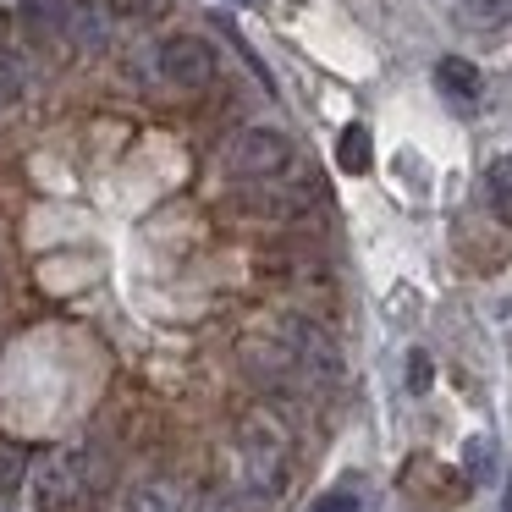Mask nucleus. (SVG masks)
Returning <instances> with one entry per match:
<instances>
[{
    "instance_id": "10",
    "label": "nucleus",
    "mask_w": 512,
    "mask_h": 512,
    "mask_svg": "<svg viewBox=\"0 0 512 512\" xmlns=\"http://www.w3.org/2000/svg\"><path fill=\"white\" fill-rule=\"evenodd\" d=\"M463 468H468V479H490L496 474V441H490V435H474V441L463 446Z\"/></svg>"
},
{
    "instance_id": "11",
    "label": "nucleus",
    "mask_w": 512,
    "mask_h": 512,
    "mask_svg": "<svg viewBox=\"0 0 512 512\" xmlns=\"http://www.w3.org/2000/svg\"><path fill=\"white\" fill-rule=\"evenodd\" d=\"M17 485H23V452H6L0 446V496H12Z\"/></svg>"
},
{
    "instance_id": "6",
    "label": "nucleus",
    "mask_w": 512,
    "mask_h": 512,
    "mask_svg": "<svg viewBox=\"0 0 512 512\" xmlns=\"http://www.w3.org/2000/svg\"><path fill=\"white\" fill-rule=\"evenodd\" d=\"M435 94L446 105H457V111H474L479 94H485V78H479V67L468 56H441L435 61Z\"/></svg>"
},
{
    "instance_id": "7",
    "label": "nucleus",
    "mask_w": 512,
    "mask_h": 512,
    "mask_svg": "<svg viewBox=\"0 0 512 512\" xmlns=\"http://www.w3.org/2000/svg\"><path fill=\"white\" fill-rule=\"evenodd\" d=\"M122 512H188V496L177 479H144L122 496Z\"/></svg>"
},
{
    "instance_id": "16",
    "label": "nucleus",
    "mask_w": 512,
    "mask_h": 512,
    "mask_svg": "<svg viewBox=\"0 0 512 512\" xmlns=\"http://www.w3.org/2000/svg\"><path fill=\"white\" fill-rule=\"evenodd\" d=\"M501 512H512V474H507V485H501Z\"/></svg>"
},
{
    "instance_id": "13",
    "label": "nucleus",
    "mask_w": 512,
    "mask_h": 512,
    "mask_svg": "<svg viewBox=\"0 0 512 512\" xmlns=\"http://www.w3.org/2000/svg\"><path fill=\"white\" fill-rule=\"evenodd\" d=\"M474 17H485V23H501V17H512V0H463Z\"/></svg>"
},
{
    "instance_id": "15",
    "label": "nucleus",
    "mask_w": 512,
    "mask_h": 512,
    "mask_svg": "<svg viewBox=\"0 0 512 512\" xmlns=\"http://www.w3.org/2000/svg\"><path fill=\"white\" fill-rule=\"evenodd\" d=\"M204 512H237V496H215V501H204Z\"/></svg>"
},
{
    "instance_id": "8",
    "label": "nucleus",
    "mask_w": 512,
    "mask_h": 512,
    "mask_svg": "<svg viewBox=\"0 0 512 512\" xmlns=\"http://www.w3.org/2000/svg\"><path fill=\"white\" fill-rule=\"evenodd\" d=\"M369 160H375L369 127H364V122H347L342 133H336V171H347V177H364Z\"/></svg>"
},
{
    "instance_id": "1",
    "label": "nucleus",
    "mask_w": 512,
    "mask_h": 512,
    "mask_svg": "<svg viewBox=\"0 0 512 512\" xmlns=\"http://www.w3.org/2000/svg\"><path fill=\"white\" fill-rule=\"evenodd\" d=\"M287 463H292V441L270 413H254L237 435V468H243V501L248 507H265L281 496L287 485Z\"/></svg>"
},
{
    "instance_id": "4",
    "label": "nucleus",
    "mask_w": 512,
    "mask_h": 512,
    "mask_svg": "<svg viewBox=\"0 0 512 512\" xmlns=\"http://www.w3.org/2000/svg\"><path fill=\"white\" fill-rule=\"evenodd\" d=\"M221 166H226V177H237V182H270L292 166V144L276 127H243V133L226 138Z\"/></svg>"
},
{
    "instance_id": "9",
    "label": "nucleus",
    "mask_w": 512,
    "mask_h": 512,
    "mask_svg": "<svg viewBox=\"0 0 512 512\" xmlns=\"http://www.w3.org/2000/svg\"><path fill=\"white\" fill-rule=\"evenodd\" d=\"M485 193H490V204H496L501 215H512V155L490 160V171H485Z\"/></svg>"
},
{
    "instance_id": "3",
    "label": "nucleus",
    "mask_w": 512,
    "mask_h": 512,
    "mask_svg": "<svg viewBox=\"0 0 512 512\" xmlns=\"http://www.w3.org/2000/svg\"><path fill=\"white\" fill-rule=\"evenodd\" d=\"M94 485H100V457L89 446H72V452H56L34 474V507L39 512H72L78 501L94 496Z\"/></svg>"
},
{
    "instance_id": "2",
    "label": "nucleus",
    "mask_w": 512,
    "mask_h": 512,
    "mask_svg": "<svg viewBox=\"0 0 512 512\" xmlns=\"http://www.w3.org/2000/svg\"><path fill=\"white\" fill-rule=\"evenodd\" d=\"M276 353H281V369H292V375L309 380V386H342V375H347V358H342V347H336V336L325 331L320 320H303V314H287V320H281Z\"/></svg>"
},
{
    "instance_id": "14",
    "label": "nucleus",
    "mask_w": 512,
    "mask_h": 512,
    "mask_svg": "<svg viewBox=\"0 0 512 512\" xmlns=\"http://www.w3.org/2000/svg\"><path fill=\"white\" fill-rule=\"evenodd\" d=\"M314 512H364V507H358L353 490H331V496H320V507H314Z\"/></svg>"
},
{
    "instance_id": "17",
    "label": "nucleus",
    "mask_w": 512,
    "mask_h": 512,
    "mask_svg": "<svg viewBox=\"0 0 512 512\" xmlns=\"http://www.w3.org/2000/svg\"><path fill=\"white\" fill-rule=\"evenodd\" d=\"M232 6H265V0H232Z\"/></svg>"
},
{
    "instance_id": "5",
    "label": "nucleus",
    "mask_w": 512,
    "mask_h": 512,
    "mask_svg": "<svg viewBox=\"0 0 512 512\" xmlns=\"http://www.w3.org/2000/svg\"><path fill=\"white\" fill-rule=\"evenodd\" d=\"M155 72L171 83V89H182V94L210 89V83H215V50H210V39H199V34H171V39H160Z\"/></svg>"
},
{
    "instance_id": "12",
    "label": "nucleus",
    "mask_w": 512,
    "mask_h": 512,
    "mask_svg": "<svg viewBox=\"0 0 512 512\" xmlns=\"http://www.w3.org/2000/svg\"><path fill=\"white\" fill-rule=\"evenodd\" d=\"M430 375H435V364L424 353H408V391L413 397H424V391H430Z\"/></svg>"
}]
</instances>
